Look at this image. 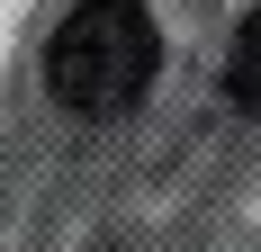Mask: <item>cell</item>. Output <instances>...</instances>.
<instances>
[{
  "label": "cell",
  "mask_w": 261,
  "mask_h": 252,
  "mask_svg": "<svg viewBox=\"0 0 261 252\" xmlns=\"http://www.w3.org/2000/svg\"><path fill=\"white\" fill-rule=\"evenodd\" d=\"M162 72V36L135 0H81L45 36V90L72 117H126Z\"/></svg>",
  "instance_id": "obj_1"
},
{
  "label": "cell",
  "mask_w": 261,
  "mask_h": 252,
  "mask_svg": "<svg viewBox=\"0 0 261 252\" xmlns=\"http://www.w3.org/2000/svg\"><path fill=\"white\" fill-rule=\"evenodd\" d=\"M225 99L243 117H261V9L234 27V45H225Z\"/></svg>",
  "instance_id": "obj_2"
}]
</instances>
